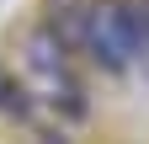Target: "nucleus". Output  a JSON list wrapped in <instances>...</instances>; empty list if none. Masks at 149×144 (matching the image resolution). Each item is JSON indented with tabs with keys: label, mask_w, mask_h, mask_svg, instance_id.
<instances>
[{
	"label": "nucleus",
	"mask_w": 149,
	"mask_h": 144,
	"mask_svg": "<svg viewBox=\"0 0 149 144\" xmlns=\"http://www.w3.org/2000/svg\"><path fill=\"white\" fill-rule=\"evenodd\" d=\"M85 53L107 69H128L149 53V11H133V6H117V0H101L91 6L85 16Z\"/></svg>",
	"instance_id": "obj_1"
},
{
	"label": "nucleus",
	"mask_w": 149,
	"mask_h": 144,
	"mask_svg": "<svg viewBox=\"0 0 149 144\" xmlns=\"http://www.w3.org/2000/svg\"><path fill=\"white\" fill-rule=\"evenodd\" d=\"M64 53H69V43H64L53 27H37L32 38H27V64L37 69V75H53V80H59V69H64Z\"/></svg>",
	"instance_id": "obj_2"
}]
</instances>
